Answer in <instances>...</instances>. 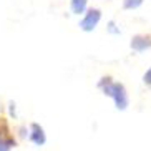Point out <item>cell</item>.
<instances>
[{
  "mask_svg": "<svg viewBox=\"0 0 151 151\" xmlns=\"http://www.w3.org/2000/svg\"><path fill=\"white\" fill-rule=\"evenodd\" d=\"M15 146H17V139L12 133L9 120L0 115V151H10Z\"/></svg>",
  "mask_w": 151,
  "mask_h": 151,
  "instance_id": "1",
  "label": "cell"
},
{
  "mask_svg": "<svg viewBox=\"0 0 151 151\" xmlns=\"http://www.w3.org/2000/svg\"><path fill=\"white\" fill-rule=\"evenodd\" d=\"M101 17H103L101 10L98 7H88V10L83 14L80 23H78V27H80V30L90 33V32H93L98 27V23L101 22Z\"/></svg>",
  "mask_w": 151,
  "mask_h": 151,
  "instance_id": "2",
  "label": "cell"
},
{
  "mask_svg": "<svg viewBox=\"0 0 151 151\" xmlns=\"http://www.w3.org/2000/svg\"><path fill=\"white\" fill-rule=\"evenodd\" d=\"M113 98V101H115V106L118 108L120 111L126 110L129 105V98H128V91H126V88H124L123 83H118V81H115V85H113V90H111V96Z\"/></svg>",
  "mask_w": 151,
  "mask_h": 151,
  "instance_id": "3",
  "label": "cell"
},
{
  "mask_svg": "<svg viewBox=\"0 0 151 151\" xmlns=\"http://www.w3.org/2000/svg\"><path fill=\"white\" fill-rule=\"evenodd\" d=\"M129 48L136 53H143L146 50H151V33H136V35H133L131 42H129Z\"/></svg>",
  "mask_w": 151,
  "mask_h": 151,
  "instance_id": "4",
  "label": "cell"
},
{
  "mask_svg": "<svg viewBox=\"0 0 151 151\" xmlns=\"http://www.w3.org/2000/svg\"><path fill=\"white\" fill-rule=\"evenodd\" d=\"M28 138H30V141L33 143V145H37V146H43L45 141H47L45 129L42 128L38 123H32L30 124V134H28Z\"/></svg>",
  "mask_w": 151,
  "mask_h": 151,
  "instance_id": "5",
  "label": "cell"
},
{
  "mask_svg": "<svg viewBox=\"0 0 151 151\" xmlns=\"http://www.w3.org/2000/svg\"><path fill=\"white\" fill-rule=\"evenodd\" d=\"M113 85H115L113 78L106 75V76H101V78H100V81H98V88L101 90V93L105 95V96H111V90H113Z\"/></svg>",
  "mask_w": 151,
  "mask_h": 151,
  "instance_id": "6",
  "label": "cell"
},
{
  "mask_svg": "<svg viewBox=\"0 0 151 151\" xmlns=\"http://www.w3.org/2000/svg\"><path fill=\"white\" fill-rule=\"evenodd\" d=\"M70 10L75 15H83L88 10V0H70Z\"/></svg>",
  "mask_w": 151,
  "mask_h": 151,
  "instance_id": "7",
  "label": "cell"
},
{
  "mask_svg": "<svg viewBox=\"0 0 151 151\" xmlns=\"http://www.w3.org/2000/svg\"><path fill=\"white\" fill-rule=\"evenodd\" d=\"M143 4H145V0H123L121 7H123V10H129V12H133V10L139 9Z\"/></svg>",
  "mask_w": 151,
  "mask_h": 151,
  "instance_id": "8",
  "label": "cell"
},
{
  "mask_svg": "<svg viewBox=\"0 0 151 151\" xmlns=\"http://www.w3.org/2000/svg\"><path fill=\"white\" fill-rule=\"evenodd\" d=\"M106 32L110 33V35H121V30H120V27L116 25L115 20H110V22H108V25H106Z\"/></svg>",
  "mask_w": 151,
  "mask_h": 151,
  "instance_id": "9",
  "label": "cell"
},
{
  "mask_svg": "<svg viewBox=\"0 0 151 151\" xmlns=\"http://www.w3.org/2000/svg\"><path fill=\"white\" fill-rule=\"evenodd\" d=\"M143 83L146 85V86H151V67L145 71V75H143Z\"/></svg>",
  "mask_w": 151,
  "mask_h": 151,
  "instance_id": "10",
  "label": "cell"
}]
</instances>
